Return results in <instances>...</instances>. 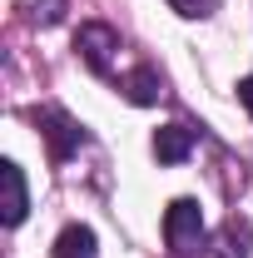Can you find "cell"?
<instances>
[{
    "label": "cell",
    "mask_w": 253,
    "mask_h": 258,
    "mask_svg": "<svg viewBox=\"0 0 253 258\" xmlns=\"http://www.w3.org/2000/svg\"><path fill=\"white\" fill-rule=\"evenodd\" d=\"M164 243L174 248L179 258H189L199 243H204V209L194 199H174L164 209Z\"/></svg>",
    "instance_id": "obj_1"
},
{
    "label": "cell",
    "mask_w": 253,
    "mask_h": 258,
    "mask_svg": "<svg viewBox=\"0 0 253 258\" xmlns=\"http://www.w3.org/2000/svg\"><path fill=\"white\" fill-rule=\"evenodd\" d=\"M35 124H40V134H45V144H50V159L55 164H65L80 144H85V129L75 124L65 109H55V104H45V109H35L30 114Z\"/></svg>",
    "instance_id": "obj_2"
},
{
    "label": "cell",
    "mask_w": 253,
    "mask_h": 258,
    "mask_svg": "<svg viewBox=\"0 0 253 258\" xmlns=\"http://www.w3.org/2000/svg\"><path fill=\"white\" fill-rule=\"evenodd\" d=\"M75 50H80V60L90 64L95 75H109L114 70V50H119V30L104 25V20H90V25H80V35H75Z\"/></svg>",
    "instance_id": "obj_3"
},
{
    "label": "cell",
    "mask_w": 253,
    "mask_h": 258,
    "mask_svg": "<svg viewBox=\"0 0 253 258\" xmlns=\"http://www.w3.org/2000/svg\"><path fill=\"white\" fill-rule=\"evenodd\" d=\"M0 184H5V204H0L5 228L25 224V214H30V189H25V174H20V164H15V159L0 164Z\"/></svg>",
    "instance_id": "obj_4"
},
{
    "label": "cell",
    "mask_w": 253,
    "mask_h": 258,
    "mask_svg": "<svg viewBox=\"0 0 253 258\" xmlns=\"http://www.w3.org/2000/svg\"><path fill=\"white\" fill-rule=\"evenodd\" d=\"M194 154V129L189 124H164L154 129V159L159 164H184Z\"/></svg>",
    "instance_id": "obj_5"
},
{
    "label": "cell",
    "mask_w": 253,
    "mask_h": 258,
    "mask_svg": "<svg viewBox=\"0 0 253 258\" xmlns=\"http://www.w3.org/2000/svg\"><path fill=\"white\" fill-rule=\"evenodd\" d=\"M119 90H124L129 104H139V109H144V104H159V95H164V80H159V70L139 64V70H129V75H124V85H119Z\"/></svg>",
    "instance_id": "obj_6"
},
{
    "label": "cell",
    "mask_w": 253,
    "mask_h": 258,
    "mask_svg": "<svg viewBox=\"0 0 253 258\" xmlns=\"http://www.w3.org/2000/svg\"><path fill=\"white\" fill-rule=\"evenodd\" d=\"M248 243H253V224L248 219H228L219 228V248L214 258H248Z\"/></svg>",
    "instance_id": "obj_7"
},
{
    "label": "cell",
    "mask_w": 253,
    "mask_h": 258,
    "mask_svg": "<svg viewBox=\"0 0 253 258\" xmlns=\"http://www.w3.org/2000/svg\"><path fill=\"white\" fill-rule=\"evenodd\" d=\"M50 258H95V228L85 224H70L55 238V248H50Z\"/></svg>",
    "instance_id": "obj_8"
},
{
    "label": "cell",
    "mask_w": 253,
    "mask_h": 258,
    "mask_svg": "<svg viewBox=\"0 0 253 258\" xmlns=\"http://www.w3.org/2000/svg\"><path fill=\"white\" fill-rule=\"evenodd\" d=\"M65 5H70V0H35V20H40V25H60Z\"/></svg>",
    "instance_id": "obj_9"
},
{
    "label": "cell",
    "mask_w": 253,
    "mask_h": 258,
    "mask_svg": "<svg viewBox=\"0 0 253 258\" xmlns=\"http://www.w3.org/2000/svg\"><path fill=\"white\" fill-rule=\"evenodd\" d=\"M179 15H189V20H204V15H214L219 10V0H169Z\"/></svg>",
    "instance_id": "obj_10"
},
{
    "label": "cell",
    "mask_w": 253,
    "mask_h": 258,
    "mask_svg": "<svg viewBox=\"0 0 253 258\" xmlns=\"http://www.w3.org/2000/svg\"><path fill=\"white\" fill-rule=\"evenodd\" d=\"M238 104L253 114V75H243V80H238Z\"/></svg>",
    "instance_id": "obj_11"
}]
</instances>
